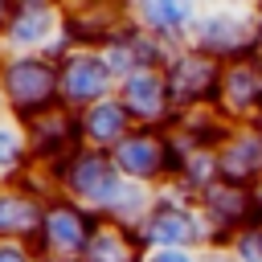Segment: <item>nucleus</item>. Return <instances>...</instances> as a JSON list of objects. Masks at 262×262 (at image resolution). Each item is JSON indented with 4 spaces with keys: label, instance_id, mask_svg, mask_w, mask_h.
Returning a JSON list of instances; mask_svg holds the SVG:
<instances>
[{
    "label": "nucleus",
    "instance_id": "obj_1",
    "mask_svg": "<svg viewBox=\"0 0 262 262\" xmlns=\"http://www.w3.org/2000/svg\"><path fill=\"white\" fill-rule=\"evenodd\" d=\"M123 164L135 168V172H151V168H156V143H147V139L127 143V147H123Z\"/></svg>",
    "mask_w": 262,
    "mask_h": 262
},
{
    "label": "nucleus",
    "instance_id": "obj_2",
    "mask_svg": "<svg viewBox=\"0 0 262 262\" xmlns=\"http://www.w3.org/2000/svg\"><path fill=\"white\" fill-rule=\"evenodd\" d=\"M156 225H160V229H156L160 237H188V233H192V221H188V217H176V213H172V217H160Z\"/></svg>",
    "mask_w": 262,
    "mask_h": 262
},
{
    "label": "nucleus",
    "instance_id": "obj_3",
    "mask_svg": "<svg viewBox=\"0 0 262 262\" xmlns=\"http://www.w3.org/2000/svg\"><path fill=\"white\" fill-rule=\"evenodd\" d=\"M160 262H188V258H184V254H164Z\"/></svg>",
    "mask_w": 262,
    "mask_h": 262
}]
</instances>
